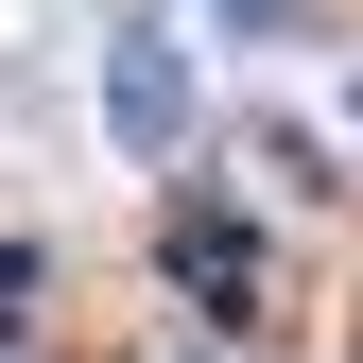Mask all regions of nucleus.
I'll list each match as a JSON object with an SVG mask.
<instances>
[{"instance_id":"1","label":"nucleus","mask_w":363,"mask_h":363,"mask_svg":"<svg viewBox=\"0 0 363 363\" xmlns=\"http://www.w3.org/2000/svg\"><path fill=\"white\" fill-rule=\"evenodd\" d=\"M173 277H191L208 329H259V311H277V242H259L242 208H173Z\"/></svg>"},{"instance_id":"2","label":"nucleus","mask_w":363,"mask_h":363,"mask_svg":"<svg viewBox=\"0 0 363 363\" xmlns=\"http://www.w3.org/2000/svg\"><path fill=\"white\" fill-rule=\"evenodd\" d=\"M104 121H121V156L173 173V139H191V69H173L156 18H121V52H104Z\"/></svg>"},{"instance_id":"3","label":"nucleus","mask_w":363,"mask_h":363,"mask_svg":"<svg viewBox=\"0 0 363 363\" xmlns=\"http://www.w3.org/2000/svg\"><path fill=\"white\" fill-rule=\"evenodd\" d=\"M18 311H35V259H18V242H0V346H18Z\"/></svg>"},{"instance_id":"4","label":"nucleus","mask_w":363,"mask_h":363,"mask_svg":"<svg viewBox=\"0 0 363 363\" xmlns=\"http://www.w3.org/2000/svg\"><path fill=\"white\" fill-rule=\"evenodd\" d=\"M225 18H242V35H294V0H225Z\"/></svg>"}]
</instances>
